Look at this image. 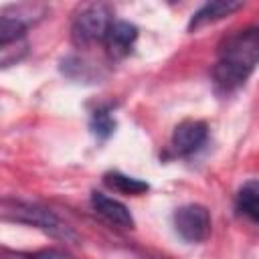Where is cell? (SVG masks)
Segmentation results:
<instances>
[{"instance_id":"obj_1","label":"cell","mask_w":259,"mask_h":259,"mask_svg":"<svg viewBox=\"0 0 259 259\" xmlns=\"http://www.w3.org/2000/svg\"><path fill=\"white\" fill-rule=\"evenodd\" d=\"M259 65V26L237 30L223 38L212 67V79L223 91L241 87Z\"/></svg>"},{"instance_id":"obj_2","label":"cell","mask_w":259,"mask_h":259,"mask_svg":"<svg viewBox=\"0 0 259 259\" xmlns=\"http://www.w3.org/2000/svg\"><path fill=\"white\" fill-rule=\"evenodd\" d=\"M2 219L4 221H14V223H24L30 227H36L53 237H61L65 241L75 239L73 231L59 221L55 212L49 208H42L38 204L22 202V200H2Z\"/></svg>"},{"instance_id":"obj_3","label":"cell","mask_w":259,"mask_h":259,"mask_svg":"<svg viewBox=\"0 0 259 259\" xmlns=\"http://www.w3.org/2000/svg\"><path fill=\"white\" fill-rule=\"evenodd\" d=\"M111 10L105 4H87L81 12L73 18V42L75 45H89L95 40H103L109 26H111Z\"/></svg>"},{"instance_id":"obj_4","label":"cell","mask_w":259,"mask_h":259,"mask_svg":"<svg viewBox=\"0 0 259 259\" xmlns=\"http://www.w3.org/2000/svg\"><path fill=\"white\" fill-rule=\"evenodd\" d=\"M172 221L178 237L186 243H200L210 235V214L202 204L190 202L176 208Z\"/></svg>"},{"instance_id":"obj_5","label":"cell","mask_w":259,"mask_h":259,"mask_svg":"<svg viewBox=\"0 0 259 259\" xmlns=\"http://www.w3.org/2000/svg\"><path fill=\"white\" fill-rule=\"evenodd\" d=\"M208 136V127L200 119H184L172 132V150L176 156H190L194 154Z\"/></svg>"},{"instance_id":"obj_6","label":"cell","mask_w":259,"mask_h":259,"mask_svg":"<svg viewBox=\"0 0 259 259\" xmlns=\"http://www.w3.org/2000/svg\"><path fill=\"white\" fill-rule=\"evenodd\" d=\"M91 204H93L95 212L109 225H113L117 229H134V217L123 202L95 190V192H91Z\"/></svg>"},{"instance_id":"obj_7","label":"cell","mask_w":259,"mask_h":259,"mask_svg":"<svg viewBox=\"0 0 259 259\" xmlns=\"http://www.w3.org/2000/svg\"><path fill=\"white\" fill-rule=\"evenodd\" d=\"M136 38H138V28L132 22H127V20H113L109 30H107V34H105V38H103V45H105L109 57L121 59V57H125L132 51Z\"/></svg>"},{"instance_id":"obj_8","label":"cell","mask_w":259,"mask_h":259,"mask_svg":"<svg viewBox=\"0 0 259 259\" xmlns=\"http://www.w3.org/2000/svg\"><path fill=\"white\" fill-rule=\"evenodd\" d=\"M239 8H243V2H233V0H214V2H206L204 6H200L190 22H188V30H196L202 28L206 24H212L217 20H223L225 16H231L233 12H237Z\"/></svg>"},{"instance_id":"obj_9","label":"cell","mask_w":259,"mask_h":259,"mask_svg":"<svg viewBox=\"0 0 259 259\" xmlns=\"http://www.w3.org/2000/svg\"><path fill=\"white\" fill-rule=\"evenodd\" d=\"M237 210L251 223L259 225V182L249 180L237 192Z\"/></svg>"},{"instance_id":"obj_10","label":"cell","mask_w":259,"mask_h":259,"mask_svg":"<svg viewBox=\"0 0 259 259\" xmlns=\"http://www.w3.org/2000/svg\"><path fill=\"white\" fill-rule=\"evenodd\" d=\"M103 182L113 188L115 192H121V194H127V196H140L144 194L150 186L148 182L140 180V178H134V176H125L121 172H107L103 174Z\"/></svg>"},{"instance_id":"obj_11","label":"cell","mask_w":259,"mask_h":259,"mask_svg":"<svg viewBox=\"0 0 259 259\" xmlns=\"http://www.w3.org/2000/svg\"><path fill=\"white\" fill-rule=\"evenodd\" d=\"M89 127H91V132L97 140H107L115 130V119L111 115V109L109 107H97L91 113Z\"/></svg>"},{"instance_id":"obj_12","label":"cell","mask_w":259,"mask_h":259,"mask_svg":"<svg viewBox=\"0 0 259 259\" xmlns=\"http://www.w3.org/2000/svg\"><path fill=\"white\" fill-rule=\"evenodd\" d=\"M24 32H26V24L22 20H18L16 16H0V47L24 40Z\"/></svg>"},{"instance_id":"obj_13","label":"cell","mask_w":259,"mask_h":259,"mask_svg":"<svg viewBox=\"0 0 259 259\" xmlns=\"http://www.w3.org/2000/svg\"><path fill=\"white\" fill-rule=\"evenodd\" d=\"M24 257L26 259H75V257H71L69 253H65L61 249H40V251H34V253H26Z\"/></svg>"}]
</instances>
